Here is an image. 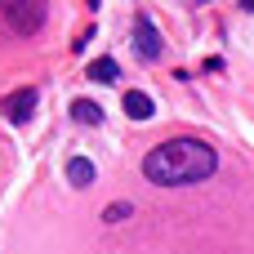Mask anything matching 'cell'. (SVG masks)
I'll list each match as a JSON object with an SVG mask.
<instances>
[{
  "label": "cell",
  "instance_id": "1",
  "mask_svg": "<svg viewBox=\"0 0 254 254\" xmlns=\"http://www.w3.org/2000/svg\"><path fill=\"white\" fill-rule=\"evenodd\" d=\"M219 165L214 147H205L201 138H170L161 147H152L143 156V174L156 188H183V183H201L210 179Z\"/></svg>",
  "mask_w": 254,
  "mask_h": 254
},
{
  "label": "cell",
  "instance_id": "2",
  "mask_svg": "<svg viewBox=\"0 0 254 254\" xmlns=\"http://www.w3.org/2000/svg\"><path fill=\"white\" fill-rule=\"evenodd\" d=\"M0 13H4L9 31H18V36H31V31L45 27V4H36V0H27V4L9 0V4H0Z\"/></svg>",
  "mask_w": 254,
  "mask_h": 254
},
{
  "label": "cell",
  "instance_id": "5",
  "mask_svg": "<svg viewBox=\"0 0 254 254\" xmlns=\"http://www.w3.org/2000/svg\"><path fill=\"white\" fill-rule=\"evenodd\" d=\"M121 107H125V116H129V121H152V112H156V107H152V98H147L143 89H129V94L121 98Z\"/></svg>",
  "mask_w": 254,
  "mask_h": 254
},
{
  "label": "cell",
  "instance_id": "3",
  "mask_svg": "<svg viewBox=\"0 0 254 254\" xmlns=\"http://www.w3.org/2000/svg\"><path fill=\"white\" fill-rule=\"evenodd\" d=\"M134 45H138V58L143 63H156L161 58V31H156V22L147 13L134 18Z\"/></svg>",
  "mask_w": 254,
  "mask_h": 254
},
{
  "label": "cell",
  "instance_id": "9",
  "mask_svg": "<svg viewBox=\"0 0 254 254\" xmlns=\"http://www.w3.org/2000/svg\"><path fill=\"white\" fill-rule=\"evenodd\" d=\"M125 219H134V205H129V201H112V205L103 210V223H125Z\"/></svg>",
  "mask_w": 254,
  "mask_h": 254
},
{
  "label": "cell",
  "instance_id": "6",
  "mask_svg": "<svg viewBox=\"0 0 254 254\" xmlns=\"http://www.w3.org/2000/svg\"><path fill=\"white\" fill-rule=\"evenodd\" d=\"M94 179H98L94 161H85V156H71V161H67V183H71V188H89Z\"/></svg>",
  "mask_w": 254,
  "mask_h": 254
},
{
  "label": "cell",
  "instance_id": "4",
  "mask_svg": "<svg viewBox=\"0 0 254 254\" xmlns=\"http://www.w3.org/2000/svg\"><path fill=\"white\" fill-rule=\"evenodd\" d=\"M31 112H36V89H31V85H22V89H13V94L4 98V116H9L13 125H22Z\"/></svg>",
  "mask_w": 254,
  "mask_h": 254
},
{
  "label": "cell",
  "instance_id": "7",
  "mask_svg": "<svg viewBox=\"0 0 254 254\" xmlns=\"http://www.w3.org/2000/svg\"><path fill=\"white\" fill-rule=\"evenodd\" d=\"M89 80H98V85H116V80H121V67H116L112 58H94V63H89Z\"/></svg>",
  "mask_w": 254,
  "mask_h": 254
},
{
  "label": "cell",
  "instance_id": "8",
  "mask_svg": "<svg viewBox=\"0 0 254 254\" xmlns=\"http://www.w3.org/2000/svg\"><path fill=\"white\" fill-rule=\"evenodd\" d=\"M71 116H76L80 125H103V107L89 103V98H76V103H71Z\"/></svg>",
  "mask_w": 254,
  "mask_h": 254
},
{
  "label": "cell",
  "instance_id": "10",
  "mask_svg": "<svg viewBox=\"0 0 254 254\" xmlns=\"http://www.w3.org/2000/svg\"><path fill=\"white\" fill-rule=\"evenodd\" d=\"M237 9H246V13H254V0H241V4H237Z\"/></svg>",
  "mask_w": 254,
  "mask_h": 254
}]
</instances>
